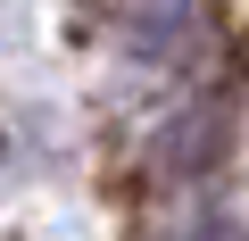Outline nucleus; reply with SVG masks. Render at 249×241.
I'll list each match as a JSON object with an SVG mask.
<instances>
[{"instance_id":"nucleus-1","label":"nucleus","mask_w":249,"mask_h":241,"mask_svg":"<svg viewBox=\"0 0 249 241\" xmlns=\"http://www.w3.org/2000/svg\"><path fill=\"white\" fill-rule=\"evenodd\" d=\"M183 241H241V233H224V224H199V233H183Z\"/></svg>"}]
</instances>
